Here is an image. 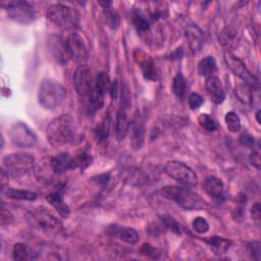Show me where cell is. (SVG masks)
I'll list each match as a JSON object with an SVG mask.
<instances>
[{
    "label": "cell",
    "instance_id": "30bf717a",
    "mask_svg": "<svg viewBox=\"0 0 261 261\" xmlns=\"http://www.w3.org/2000/svg\"><path fill=\"white\" fill-rule=\"evenodd\" d=\"M75 90L81 97H88L91 93L94 84L92 72L88 65L81 64L76 69L73 77Z\"/></svg>",
    "mask_w": 261,
    "mask_h": 261
},
{
    "label": "cell",
    "instance_id": "8992f818",
    "mask_svg": "<svg viewBox=\"0 0 261 261\" xmlns=\"http://www.w3.org/2000/svg\"><path fill=\"white\" fill-rule=\"evenodd\" d=\"M2 163L13 178H20L33 170L35 158L27 153H13L5 156Z\"/></svg>",
    "mask_w": 261,
    "mask_h": 261
},
{
    "label": "cell",
    "instance_id": "ee69618b",
    "mask_svg": "<svg viewBox=\"0 0 261 261\" xmlns=\"http://www.w3.org/2000/svg\"><path fill=\"white\" fill-rule=\"evenodd\" d=\"M248 247H249L250 252L253 255V257L256 260H259V258H260V243L258 241H254V242H251L248 245Z\"/></svg>",
    "mask_w": 261,
    "mask_h": 261
},
{
    "label": "cell",
    "instance_id": "d6986e66",
    "mask_svg": "<svg viewBox=\"0 0 261 261\" xmlns=\"http://www.w3.org/2000/svg\"><path fill=\"white\" fill-rule=\"evenodd\" d=\"M51 167L55 173H63L70 169H74V157L69 153H59L51 159Z\"/></svg>",
    "mask_w": 261,
    "mask_h": 261
},
{
    "label": "cell",
    "instance_id": "8fae6325",
    "mask_svg": "<svg viewBox=\"0 0 261 261\" xmlns=\"http://www.w3.org/2000/svg\"><path fill=\"white\" fill-rule=\"evenodd\" d=\"M37 226L49 235H59L63 232L62 223L45 209H37L32 213Z\"/></svg>",
    "mask_w": 261,
    "mask_h": 261
},
{
    "label": "cell",
    "instance_id": "484cf974",
    "mask_svg": "<svg viewBox=\"0 0 261 261\" xmlns=\"http://www.w3.org/2000/svg\"><path fill=\"white\" fill-rule=\"evenodd\" d=\"M104 93L96 89L93 87L91 93L89 94V112L91 114L96 113L97 111L101 110L103 104H104Z\"/></svg>",
    "mask_w": 261,
    "mask_h": 261
},
{
    "label": "cell",
    "instance_id": "9a60e30c",
    "mask_svg": "<svg viewBox=\"0 0 261 261\" xmlns=\"http://www.w3.org/2000/svg\"><path fill=\"white\" fill-rule=\"evenodd\" d=\"M206 90L211 100L216 104H222L226 99V93L224 90L221 80L216 76H211L206 80Z\"/></svg>",
    "mask_w": 261,
    "mask_h": 261
},
{
    "label": "cell",
    "instance_id": "f907efd6",
    "mask_svg": "<svg viewBox=\"0 0 261 261\" xmlns=\"http://www.w3.org/2000/svg\"><path fill=\"white\" fill-rule=\"evenodd\" d=\"M260 114H261L260 111H258V112L256 113V120H257V123H258V124H261V121H260Z\"/></svg>",
    "mask_w": 261,
    "mask_h": 261
},
{
    "label": "cell",
    "instance_id": "3957f363",
    "mask_svg": "<svg viewBox=\"0 0 261 261\" xmlns=\"http://www.w3.org/2000/svg\"><path fill=\"white\" fill-rule=\"evenodd\" d=\"M160 194L163 198L176 202L179 206L187 210L201 209L205 206V202L199 196L186 187L165 186L160 190Z\"/></svg>",
    "mask_w": 261,
    "mask_h": 261
},
{
    "label": "cell",
    "instance_id": "6da1fadb",
    "mask_svg": "<svg viewBox=\"0 0 261 261\" xmlns=\"http://www.w3.org/2000/svg\"><path fill=\"white\" fill-rule=\"evenodd\" d=\"M46 135L48 142L54 147H60L73 142L76 136L74 119L69 115L55 118L48 125Z\"/></svg>",
    "mask_w": 261,
    "mask_h": 261
},
{
    "label": "cell",
    "instance_id": "7dc6e473",
    "mask_svg": "<svg viewBox=\"0 0 261 261\" xmlns=\"http://www.w3.org/2000/svg\"><path fill=\"white\" fill-rule=\"evenodd\" d=\"M13 220V216L9 211H6L4 207L2 206L1 208V225L4 226L6 224H10Z\"/></svg>",
    "mask_w": 261,
    "mask_h": 261
},
{
    "label": "cell",
    "instance_id": "d590c367",
    "mask_svg": "<svg viewBox=\"0 0 261 261\" xmlns=\"http://www.w3.org/2000/svg\"><path fill=\"white\" fill-rule=\"evenodd\" d=\"M93 159L88 153H80L76 157H74V169L80 168L81 170H85L87 167L90 166Z\"/></svg>",
    "mask_w": 261,
    "mask_h": 261
},
{
    "label": "cell",
    "instance_id": "4316f807",
    "mask_svg": "<svg viewBox=\"0 0 261 261\" xmlns=\"http://www.w3.org/2000/svg\"><path fill=\"white\" fill-rule=\"evenodd\" d=\"M103 11H104V19L106 26L112 30H117L121 24V17L118 11L113 9L112 5L104 7Z\"/></svg>",
    "mask_w": 261,
    "mask_h": 261
},
{
    "label": "cell",
    "instance_id": "836d02e7",
    "mask_svg": "<svg viewBox=\"0 0 261 261\" xmlns=\"http://www.w3.org/2000/svg\"><path fill=\"white\" fill-rule=\"evenodd\" d=\"M133 23H134L137 31L140 32V33H145L147 31H149L150 26H151L150 25V20L148 18H146L145 15H143L139 11H135L134 12Z\"/></svg>",
    "mask_w": 261,
    "mask_h": 261
},
{
    "label": "cell",
    "instance_id": "7a4b0ae2",
    "mask_svg": "<svg viewBox=\"0 0 261 261\" xmlns=\"http://www.w3.org/2000/svg\"><path fill=\"white\" fill-rule=\"evenodd\" d=\"M67 98V89L64 87L54 81V80H44L38 91V101L40 105L47 111H54L64 102Z\"/></svg>",
    "mask_w": 261,
    "mask_h": 261
},
{
    "label": "cell",
    "instance_id": "f1b7e54d",
    "mask_svg": "<svg viewBox=\"0 0 261 261\" xmlns=\"http://www.w3.org/2000/svg\"><path fill=\"white\" fill-rule=\"evenodd\" d=\"M95 137L99 142L107 141L111 133V120L110 118H105L95 129Z\"/></svg>",
    "mask_w": 261,
    "mask_h": 261
},
{
    "label": "cell",
    "instance_id": "bcb514c9",
    "mask_svg": "<svg viewBox=\"0 0 261 261\" xmlns=\"http://www.w3.org/2000/svg\"><path fill=\"white\" fill-rule=\"evenodd\" d=\"M260 204L259 203H255L252 208H251V215H252V219L253 221L259 225L260 223V219H261V212H260Z\"/></svg>",
    "mask_w": 261,
    "mask_h": 261
},
{
    "label": "cell",
    "instance_id": "83f0119b",
    "mask_svg": "<svg viewBox=\"0 0 261 261\" xmlns=\"http://www.w3.org/2000/svg\"><path fill=\"white\" fill-rule=\"evenodd\" d=\"M12 257L14 260H17V261L31 260L34 258L32 250L26 244H23V243H16L13 246Z\"/></svg>",
    "mask_w": 261,
    "mask_h": 261
},
{
    "label": "cell",
    "instance_id": "f546056e",
    "mask_svg": "<svg viewBox=\"0 0 261 261\" xmlns=\"http://www.w3.org/2000/svg\"><path fill=\"white\" fill-rule=\"evenodd\" d=\"M172 90H173V93H175V95L180 99H183L186 95L187 82H186L185 78L183 77V75L181 73H179L175 77V79H173Z\"/></svg>",
    "mask_w": 261,
    "mask_h": 261
},
{
    "label": "cell",
    "instance_id": "681fc988",
    "mask_svg": "<svg viewBox=\"0 0 261 261\" xmlns=\"http://www.w3.org/2000/svg\"><path fill=\"white\" fill-rule=\"evenodd\" d=\"M110 92L112 94V97L114 99H116L117 96H118V82L117 81L112 83V87H111V91Z\"/></svg>",
    "mask_w": 261,
    "mask_h": 261
},
{
    "label": "cell",
    "instance_id": "f6af8a7d",
    "mask_svg": "<svg viewBox=\"0 0 261 261\" xmlns=\"http://www.w3.org/2000/svg\"><path fill=\"white\" fill-rule=\"evenodd\" d=\"M8 171L4 168L1 167L0 169V185H1V190L6 189V186L8 185Z\"/></svg>",
    "mask_w": 261,
    "mask_h": 261
},
{
    "label": "cell",
    "instance_id": "52a82bcc",
    "mask_svg": "<svg viewBox=\"0 0 261 261\" xmlns=\"http://www.w3.org/2000/svg\"><path fill=\"white\" fill-rule=\"evenodd\" d=\"M11 143L19 148H31L37 144V136L24 123L13 124L8 132Z\"/></svg>",
    "mask_w": 261,
    "mask_h": 261
},
{
    "label": "cell",
    "instance_id": "4fadbf2b",
    "mask_svg": "<svg viewBox=\"0 0 261 261\" xmlns=\"http://www.w3.org/2000/svg\"><path fill=\"white\" fill-rule=\"evenodd\" d=\"M49 51L52 54V57L60 64H65L69 59V53L67 49V43L59 36H51L48 39Z\"/></svg>",
    "mask_w": 261,
    "mask_h": 261
},
{
    "label": "cell",
    "instance_id": "e0dca14e",
    "mask_svg": "<svg viewBox=\"0 0 261 261\" xmlns=\"http://www.w3.org/2000/svg\"><path fill=\"white\" fill-rule=\"evenodd\" d=\"M145 139V128L141 120L135 119L130 124V144L133 149L139 150L143 147Z\"/></svg>",
    "mask_w": 261,
    "mask_h": 261
},
{
    "label": "cell",
    "instance_id": "60d3db41",
    "mask_svg": "<svg viewBox=\"0 0 261 261\" xmlns=\"http://www.w3.org/2000/svg\"><path fill=\"white\" fill-rule=\"evenodd\" d=\"M130 101H132V98H130V89L128 88L127 85H124L122 88V98H121V107L124 108V110H128V108L130 106Z\"/></svg>",
    "mask_w": 261,
    "mask_h": 261
},
{
    "label": "cell",
    "instance_id": "7402d4cb",
    "mask_svg": "<svg viewBox=\"0 0 261 261\" xmlns=\"http://www.w3.org/2000/svg\"><path fill=\"white\" fill-rule=\"evenodd\" d=\"M224 183L216 177H208L204 182V190L208 195L214 198H220L224 193Z\"/></svg>",
    "mask_w": 261,
    "mask_h": 261
},
{
    "label": "cell",
    "instance_id": "ffe728a7",
    "mask_svg": "<svg viewBox=\"0 0 261 261\" xmlns=\"http://www.w3.org/2000/svg\"><path fill=\"white\" fill-rule=\"evenodd\" d=\"M130 124L127 115V111L120 107L116 121V135L119 141H122L126 138L128 132L130 130Z\"/></svg>",
    "mask_w": 261,
    "mask_h": 261
},
{
    "label": "cell",
    "instance_id": "74e56055",
    "mask_svg": "<svg viewBox=\"0 0 261 261\" xmlns=\"http://www.w3.org/2000/svg\"><path fill=\"white\" fill-rule=\"evenodd\" d=\"M192 227L195 230V232H197L198 234H205L209 231V224L208 222L204 219V217L198 216L194 219L192 223Z\"/></svg>",
    "mask_w": 261,
    "mask_h": 261
},
{
    "label": "cell",
    "instance_id": "d4e9b609",
    "mask_svg": "<svg viewBox=\"0 0 261 261\" xmlns=\"http://www.w3.org/2000/svg\"><path fill=\"white\" fill-rule=\"evenodd\" d=\"M198 72L202 77L206 79L214 76L216 72V61L212 56L204 57L198 64Z\"/></svg>",
    "mask_w": 261,
    "mask_h": 261
},
{
    "label": "cell",
    "instance_id": "2e32d148",
    "mask_svg": "<svg viewBox=\"0 0 261 261\" xmlns=\"http://www.w3.org/2000/svg\"><path fill=\"white\" fill-rule=\"evenodd\" d=\"M185 36L189 43V46L191 50L196 53L198 52L204 43V37L202 31L196 25H189L185 30Z\"/></svg>",
    "mask_w": 261,
    "mask_h": 261
},
{
    "label": "cell",
    "instance_id": "f35d334b",
    "mask_svg": "<svg viewBox=\"0 0 261 261\" xmlns=\"http://www.w3.org/2000/svg\"><path fill=\"white\" fill-rule=\"evenodd\" d=\"M161 223L169 231L176 233V234H180L181 233L180 225L178 224V222L175 219H172L171 216H169V215L161 216Z\"/></svg>",
    "mask_w": 261,
    "mask_h": 261
},
{
    "label": "cell",
    "instance_id": "277c9868",
    "mask_svg": "<svg viewBox=\"0 0 261 261\" xmlns=\"http://www.w3.org/2000/svg\"><path fill=\"white\" fill-rule=\"evenodd\" d=\"M46 14L55 26L62 30H75L80 26V13L69 5L52 4L47 8Z\"/></svg>",
    "mask_w": 261,
    "mask_h": 261
},
{
    "label": "cell",
    "instance_id": "c3c4849f",
    "mask_svg": "<svg viewBox=\"0 0 261 261\" xmlns=\"http://www.w3.org/2000/svg\"><path fill=\"white\" fill-rule=\"evenodd\" d=\"M241 142L247 146H253L254 145V138H252L249 135H245L241 137Z\"/></svg>",
    "mask_w": 261,
    "mask_h": 261
},
{
    "label": "cell",
    "instance_id": "44dd1931",
    "mask_svg": "<svg viewBox=\"0 0 261 261\" xmlns=\"http://www.w3.org/2000/svg\"><path fill=\"white\" fill-rule=\"evenodd\" d=\"M46 200L62 217H68L70 215L71 209L58 192H54L47 195Z\"/></svg>",
    "mask_w": 261,
    "mask_h": 261
},
{
    "label": "cell",
    "instance_id": "7c38bea8",
    "mask_svg": "<svg viewBox=\"0 0 261 261\" xmlns=\"http://www.w3.org/2000/svg\"><path fill=\"white\" fill-rule=\"evenodd\" d=\"M67 49L69 56L78 63H84L89 58V50L85 40L77 33L69 35L67 41Z\"/></svg>",
    "mask_w": 261,
    "mask_h": 261
},
{
    "label": "cell",
    "instance_id": "ba28073f",
    "mask_svg": "<svg viewBox=\"0 0 261 261\" xmlns=\"http://www.w3.org/2000/svg\"><path fill=\"white\" fill-rule=\"evenodd\" d=\"M224 59L227 67L233 72V74L240 78L245 84H247L249 87H253V88L258 86V80L254 75L251 74V72L247 69L246 64L238 56L234 55L230 51H226L224 54Z\"/></svg>",
    "mask_w": 261,
    "mask_h": 261
},
{
    "label": "cell",
    "instance_id": "4dcf8cb0",
    "mask_svg": "<svg viewBox=\"0 0 261 261\" xmlns=\"http://www.w3.org/2000/svg\"><path fill=\"white\" fill-rule=\"evenodd\" d=\"M94 87L104 94H106V92H110L111 87H112V82H111L110 77H108V75L104 72L99 73L96 76Z\"/></svg>",
    "mask_w": 261,
    "mask_h": 261
},
{
    "label": "cell",
    "instance_id": "9c48e42d",
    "mask_svg": "<svg viewBox=\"0 0 261 261\" xmlns=\"http://www.w3.org/2000/svg\"><path fill=\"white\" fill-rule=\"evenodd\" d=\"M6 11L9 18L16 23L29 25L35 20L36 12L34 7L26 1H11L6 6Z\"/></svg>",
    "mask_w": 261,
    "mask_h": 261
},
{
    "label": "cell",
    "instance_id": "d6a6232c",
    "mask_svg": "<svg viewBox=\"0 0 261 261\" xmlns=\"http://www.w3.org/2000/svg\"><path fill=\"white\" fill-rule=\"evenodd\" d=\"M225 121H226L227 128L229 129L230 132L238 133L239 130H241V127H242L241 126V120H240V118H239V116L236 113L229 112L226 115Z\"/></svg>",
    "mask_w": 261,
    "mask_h": 261
},
{
    "label": "cell",
    "instance_id": "cb8c5ba5",
    "mask_svg": "<svg viewBox=\"0 0 261 261\" xmlns=\"http://www.w3.org/2000/svg\"><path fill=\"white\" fill-rule=\"evenodd\" d=\"M205 242L212 248V250L215 252V254H225L231 247V241L228 239L221 238V237H211L209 239H206Z\"/></svg>",
    "mask_w": 261,
    "mask_h": 261
},
{
    "label": "cell",
    "instance_id": "b9f144b4",
    "mask_svg": "<svg viewBox=\"0 0 261 261\" xmlns=\"http://www.w3.org/2000/svg\"><path fill=\"white\" fill-rule=\"evenodd\" d=\"M140 252L142 255H145L150 258H158L160 255L159 251L154 247H152L150 244H143L140 248Z\"/></svg>",
    "mask_w": 261,
    "mask_h": 261
},
{
    "label": "cell",
    "instance_id": "7bdbcfd3",
    "mask_svg": "<svg viewBox=\"0 0 261 261\" xmlns=\"http://www.w3.org/2000/svg\"><path fill=\"white\" fill-rule=\"evenodd\" d=\"M250 163L252 166H254L257 170H260V166H261V158H260V151L259 149H254L249 157Z\"/></svg>",
    "mask_w": 261,
    "mask_h": 261
},
{
    "label": "cell",
    "instance_id": "e575fe53",
    "mask_svg": "<svg viewBox=\"0 0 261 261\" xmlns=\"http://www.w3.org/2000/svg\"><path fill=\"white\" fill-rule=\"evenodd\" d=\"M220 42L222 45L232 48L236 43V32L232 28H226L220 36Z\"/></svg>",
    "mask_w": 261,
    "mask_h": 261
},
{
    "label": "cell",
    "instance_id": "ac0fdd59",
    "mask_svg": "<svg viewBox=\"0 0 261 261\" xmlns=\"http://www.w3.org/2000/svg\"><path fill=\"white\" fill-rule=\"evenodd\" d=\"M138 62L140 63V67L143 73V76L148 81H156L158 79V72L156 69V65L150 56H147L143 52H140Z\"/></svg>",
    "mask_w": 261,
    "mask_h": 261
},
{
    "label": "cell",
    "instance_id": "5b68a950",
    "mask_svg": "<svg viewBox=\"0 0 261 261\" xmlns=\"http://www.w3.org/2000/svg\"><path fill=\"white\" fill-rule=\"evenodd\" d=\"M166 175L177 181L186 188H193L197 186L198 178L195 171L185 163L177 160H170L164 167Z\"/></svg>",
    "mask_w": 261,
    "mask_h": 261
},
{
    "label": "cell",
    "instance_id": "1f68e13d",
    "mask_svg": "<svg viewBox=\"0 0 261 261\" xmlns=\"http://www.w3.org/2000/svg\"><path fill=\"white\" fill-rule=\"evenodd\" d=\"M236 95L242 103L251 104L252 102V92L250 87L247 84H239L236 87Z\"/></svg>",
    "mask_w": 261,
    "mask_h": 261
},
{
    "label": "cell",
    "instance_id": "5bb4252c",
    "mask_svg": "<svg viewBox=\"0 0 261 261\" xmlns=\"http://www.w3.org/2000/svg\"><path fill=\"white\" fill-rule=\"evenodd\" d=\"M107 234L111 235L113 237H116L120 240L130 244L135 245L139 242V234L137 233L136 230L132 228H127V227H121L118 225H113L111 227H108L107 229Z\"/></svg>",
    "mask_w": 261,
    "mask_h": 261
},
{
    "label": "cell",
    "instance_id": "8d00e7d4",
    "mask_svg": "<svg viewBox=\"0 0 261 261\" xmlns=\"http://www.w3.org/2000/svg\"><path fill=\"white\" fill-rule=\"evenodd\" d=\"M198 124L202 129L208 130V132H214V130L217 129V126L213 121V119L206 114H201L198 117Z\"/></svg>",
    "mask_w": 261,
    "mask_h": 261
},
{
    "label": "cell",
    "instance_id": "603a6c76",
    "mask_svg": "<svg viewBox=\"0 0 261 261\" xmlns=\"http://www.w3.org/2000/svg\"><path fill=\"white\" fill-rule=\"evenodd\" d=\"M2 195L6 196L9 199L14 200H25V201H35L37 199V194L27 190H16L6 188L1 191Z\"/></svg>",
    "mask_w": 261,
    "mask_h": 261
},
{
    "label": "cell",
    "instance_id": "ab89813d",
    "mask_svg": "<svg viewBox=\"0 0 261 261\" xmlns=\"http://www.w3.org/2000/svg\"><path fill=\"white\" fill-rule=\"evenodd\" d=\"M203 102H204V99L198 93H192V94H190V96L188 98L189 107L191 108L192 111L198 110V108L203 104Z\"/></svg>",
    "mask_w": 261,
    "mask_h": 261
}]
</instances>
